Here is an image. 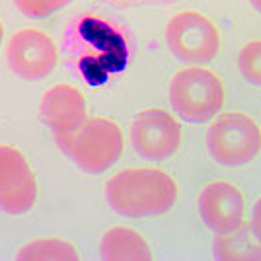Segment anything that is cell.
Masks as SVG:
<instances>
[{
  "label": "cell",
  "instance_id": "cell-15",
  "mask_svg": "<svg viewBox=\"0 0 261 261\" xmlns=\"http://www.w3.org/2000/svg\"><path fill=\"white\" fill-rule=\"evenodd\" d=\"M12 2L23 16H28L32 20H41L55 12L63 10L72 0H12Z\"/></svg>",
  "mask_w": 261,
  "mask_h": 261
},
{
  "label": "cell",
  "instance_id": "cell-13",
  "mask_svg": "<svg viewBox=\"0 0 261 261\" xmlns=\"http://www.w3.org/2000/svg\"><path fill=\"white\" fill-rule=\"evenodd\" d=\"M76 248L61 238H37L23 244L16 253L20 261H76Z\"/></svg>",
  "mask_w": 261,
  "mask_h": 261
},
{
  "label": "cell",
  "instance_id": "cell-2",
  "mask_svg": "<svg viewBox=\"0 0 261 261\" xmlns=\"http://www.w3.org/2000/svg\"><path fill=\"white\" fill-rule=\"evenodd\" d=\"M59 146L82 172L98 175L111 170L121 160L125 137L115 121L108 117H88Z\"/></svg>",
  "mask_w": 261,
  "mask_h": 261
},
{
  "label": "cell",
  "instance_id": "cell-18",
  "mask_svg": "<svg viewBox=\"0 0 261 261\" xmlns=\"http://www.w3.org/2000/svg\"><path fill=\"white\" fill-rule=\"evenodd\" d=\"M2 39H4V28H2V23H0V47H2Z\"/></svg>",
  "mask_w": 261,
  "mask_h": 261
},
{
  "label": "cell",
  "instance_id": "cell-16",
  "mask_svg": "<svg viewBox=\"0 0 261 261\" xmlns=\"http://www.w3.org/2000/svg\"><path fill=\"white\" fill-rule=\"evenodd\" d=\"M250 226L253 228V232L261 238V197L255 201V205H253L251 218H250Z\"/></svg>",
  "mask_w": 261,
  "mask_h": 261
},
{
  "label": "cell",
  "instance_id": "cell-10",
  "mask_svg": "<svg viewBox=\"0 0 261 261\" xmlns=\"http://www.w3.org/2000/svg\"><path fill=\"white\" fill-rule=\"evenodd\" d=\"M197 211L203 224L215 234H224L236 230L246 222V201L230 181L207 184L197 197Z\"/></svg>",
  "mask_w": 261,
  "mask_h": 261
},
{
  "label": "cell",
  "instance_id": "cell-4",
  "mask_svg": "<svg viewBox=\"0 0 261 261\" xmlns=\"http://www.w3.org/2000/svg\"><path fill=\"white\" fill-rule=\"evenodd\" d=\"M208 156L224 168H240L253 162L261 152V127L240 111L218 113L207 129Z\"/></svg>",
  "mask_w": 261,
  "mask_h": 261
},
{
  "label": "cell",
  "instance_id": "cell-12",
  "mask_svg": "<svg viewBox=\"0 0 261 261\" xmlns=\"http://www.w3.org/2000/svg\"><path fill=\"white\" fill-rule=\"evenodd\" d=\"M213 253L220 261H261V238L250 222H244L236 230L217 234Z\"/></svg>",
  "mask_w": 261,
  "mask_h": 261
},
{
  "label": "cell",
  "instance_id": "cell-6",
  "mask_svg": "<svg viewBox=\"0 0 261 261\" xmlns=\"http://www.w3.org/2000/svg\"><path fill=\"white\" fill-rule=\"evenodd\" d=\"M130 146L142 160L164 162L181 148L184 130L179 121L166 109L148 108L133 119L129 129Z\"/></svg>",
  "mask_w": 261,
  "mask_h": 261
},
{
  "label": "cell",
  "instance_id": "cell-14",
  "mask_svg": "<svg viewBox=\"0 0 261 261\" xmlns=\"http://www.w3.org/2000/svg\"><path fill=\"white\" fill-rule=\"evenodd\" d=\"M238 72L251 86H261V39L248 41L238 53Z\"/></svg>",
  "mask_w": 261,
  "mask_h": 261
},
{
  "label": "cell",
  "instance_id": "cell-17",
  "mask_svg": "<svg viewBox=\"0 0 261 261\" xmlns=\"http://www.w3.org/2000/svg\"><path fill=\"white\" fill-rule=\"evenodd\" d=\"M250 4H251V8H253V10L261 14V0H250Z\"/></svg>",
  "mask_w": 261,
  "mask_h": 261
},
{
  "label": "cell",
  "instance_id": "cell-9",
  "mask_svg": "<svg viewBox=\"0 0 261 261\" xmlns=\"http://www.w3.org/2000/svg\"><path fill=\"white\" fill-rule=\"evenodd\" d=\"M39 117L57 144H63L88 119V101L76 86L55 84L39 99Z\"/></svg>",
  "mask_w": 261,
  "mask_h": 261
},
{
  "label": "cell",
  "instance_id": "cell-8",
  "mask_svg": "<svg viewBox=\"0 0 261 261\" xmlns=\"http://www.w3.org/2000/svg\"><path fill=\"white\" fill-rule=\"evenodd\" d=\"M37 199V179L22 150L0 144V211L23 215Z\"/></svg>",
  "mask_w": 261,
  "mask_h": 261
},
{
  "label": "cell",
  "instance_id": "cell-1",
  "mask_svg": "<svg viewBox=\"0 0 261 261\" xmlns=\"http://www.w3.org/2000/svg\"><path fill=\"white\" fill-rule=\"evenodd\" d=\"M177 184L160 168H125L106 181L109 208L125 218H158L177 201Z\"/></svg>",
  "mask_w": 261,
  "mask_h": 261
},
{
  "label": "cell",
  "instance_id": "cell-7",
  "mask_svg": "<svg viewBox=\"0 0 261 261\" xmlns=\"http://www.w3.org/2000/svg\"><path fill=\"white\" fill-rule=\"evenodd\" d=\"M6 61L16 76L28 82L45 80L59 63V49L43 30L25 28L12 35L6 45Z\"/></svg>",
  "mask_w": 261,
  "mask_h": 261
},
{
  "label": "cell",
  "instance_id": "cell-5",
  "mask_svg": "<svg viewBox=\"0 0 261 261\" xmlns=\"http://www.w3.org/2000/svg\"><path fill=\"white\" fill-rule=\"evenodd\" d=\"M168 51L187 66H203L220 51V32L201 12L181 10L166 23Z\"/></svg>",
  "mask_w": 261,
  "mask_h": 261
},
{
  "label": "cell",
  "instance_id": "cell-11",
  "mask_svg": "<svg viewBox=\"0 0 261 261\" xmlns=\"http://www.w3.org/2000/svg\"><path fill=\"white\" fill-rule=\"evenodd\" d=\"M99 253L108 261H148L152 250L148 242L137 230L129 226H111L103 232L99 242Z\"/></svg>",
  "mask_w": 261,
  "mask_h": 261
},
{
  "label": "cell",
  "instance_id": "cell-3",
  "mask_svg": "<svg viewBox=\"0 0 261 261\" xmlns=\"http://www.w3.org/2000/svg\"><path fill=\"white\" fill-rule=\"evenodd\" d=\"M168 98L181 119L201 125L213 121L222 111L224 86L213 70L185 66L170 80Z\"/></svg>",
  "mask_w": 261,
  "mask_h": 261
}]
</instances>
